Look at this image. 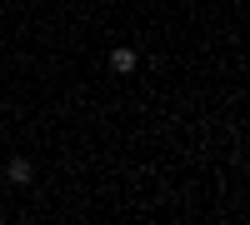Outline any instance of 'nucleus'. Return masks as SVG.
<instances>
[{
	"label": "nucleus",
	"instance_id": "1",
	"mask_svg": "<svg viewBox=\"0 0 250 225\" xmlns=\"http://www.w3.org/2000/svg\"><path fill=\"white\" fill-rule=\"evenodd\" d=\"M110 70H115V75H130V70H135V50H115V55H110Z\"/></svg>",
	"mask_w": 250,
	"mask_h": 225
},
{
	"label": "nucleus",
	"instance_id": "2",
	"mask_svg": "<svg viewBox=\"0 0 250 225\" xmlns=\"http://www.w3.org/2000/svg\"><path fill=\"white\" fill-rule=\"evenodd\" d=\"M30 175H35V170H30V160H20V155H15V160H10V180H15V185H30Z\"/></svg>",
	"mask_w": 250,
	"mask_h": 225
}]
</instances>
